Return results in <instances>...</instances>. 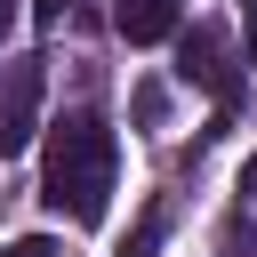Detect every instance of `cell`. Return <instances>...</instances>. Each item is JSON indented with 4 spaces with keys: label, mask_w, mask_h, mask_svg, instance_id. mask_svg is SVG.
Segmentation results:
<instances>
[{
    "label": "cell",
    "mask_w": 257,
    "mask_h": 257,
    "mask_svg": "<svg viewBox=\"0 0 257 257\" xmlns=\"http://www.w3.org/2000/svg\"><path fill=\"white\" fill-rule=\"evenodd\" d=\"M241 185H249V193H257V153H249V169H241Z\"/></svg>",
    "instance_id": "obj_9"
},
{
    "label": "cell",
    "mask_w": 257,
    "mask_h": 257,
    "mask_svg": "<svg viewBox=\"0 0 257 257\" xmlns=\"http://www.w3.org/2000/svg\"><path fill=\"white\" fill-rule=\"evenodd\" d=\"M161 233H169V209H161V201H153V209H145V217H137V233H128V241H120V257H153V249H161Z\"/></svg>",
    "instance_id": "obj_5"
},
{
    "label": "cell",
    "mask_w": 257,
    "mask_h": 257,
    "mask_svg": "<svg viewBox=\"0 0 257 257\" xmlns=\"http://www.w3.org/2000/svg\"><path fill=\"white\" fill-rule=\"evenodd\" d=\"M0 257H56V241H48V233H16Z\"/></svg>",
    "instance_id": "obj_7"
},
{
    "label": "cell",
    "mask_w": 257,
    "mask_h": 257,
    "mask_svg": "<svg viewBox=\"0 0 257 257\" xmlns=\"http://www.w3.org/2000/svg\"><path fill=\"white\" fill-rule=\"evenodd\" d=\"M64 8H72V0H32V16H40V24H56Z\"/></svg>",
    "instance_id": "obj_8"
},
{
    "label": "cell",
    "mask_w": 257,
    "mask_h": 257,
    "mask_svg": "<svg viewBox=\"0 0 257 257\" xmlns=\"http://www.w3.org/2000/svg\"><path fill=\"white\" fill-rule=\"evenodd\" d=\"M112 32L128 48H153V40L177 32V0H112Z\"/></svg>",
    "instance_id": "obj_4"
},
{
    "label": "cell",
    "mask_w": 257,
    "mask_h": 257,
    "mask_svg": "<svg viewBox=\"0 0 257 257\" xmlns=\"http://www.w3.org/2000/svg\"><path fill=\"white\" fill-rule=\"evenodd\" d=\"M40 96H48V56H8L0 64V161H16L40 137Z\"/></svg>",
    "instance_id": "obj_2"
},
{
    "label": "cell",
    "mask_w": 257,
    "mask_h": 257,
    "mask_svg": "<svg viewBox=\"0 0 257 257\" xmlns=\"http://www.w3.org/2000/svg\"><path fill=\"white\" fill-rule=\"evenodd\" d=\"M0 24H8V0H0Z\"/></svg>",
    "instance_id": "obj_10"
},
{
    "label": "cell",
    "mask_w": 257,
    "mask_h": 257,
    "mask_svg": "<svg viewBox=\"0 0 257 257\" xmlns=\"http://www.w3.org/2000/svg\"><path fill=\"white\" fill-rule=\"evenodd\" d=\"M112 177H120V145L96 112H64L48 128V153H40V201L72 225H96L104 201H112Z\"/></svg>",
    "instance_id": "obj_1"
},
{
    "label": "cell",
    "mask_w": 257,
    "mask_h": 257,
    "mask_svg": "<svg viewBox=\"0 0 257 257\" xmlns=\"http://www.w3.org/2000/svg\"><path fill=\"white\" fill-rule=\"evenodd\" d=\"M137 120H145V128H161V120H169V88H161V80H145V88H137Z\"/></svg>",
    "instance_id": "obj_6"
},
{
    "label": "cell",
    "mask_w": 257,
    "mask_h": 257,
    "mask_svg": "<svg viewBox=\"0 0 257 257\" xmlns=\"http://www.w3.org/2000/svg\"><path fill=\"white\" fill-rule=\"evenodd\" d=\"M177 80H185V88H209L225 112L241 104V64H233V48H225V32H217V24L177 32Z\"/></svg>",
    "instance_id": "obj_3"
}]
</instances>
